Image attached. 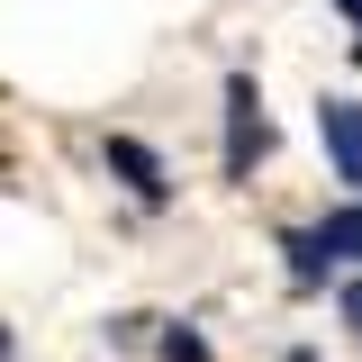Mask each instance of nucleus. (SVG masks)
I'll list each match as a JSON object with an SVG mask.
<instances>
[{
	"label": "nucleus",
	"mask_w": 362,
	"mask_h": 362,
	"mask_svg": "<svg viewBox=\"0 0 362 362\" xmlns=\"http://www.w3.org/2000/svg\"><path fill=\"white\" fill-rule=\"evenodd\" d=\"M317 136H326L335 173L362 190V100H326V109H317Z\"/></svg>",
	"instance_id": "obj_3"
},
{
	"label": "nucleus",
	"mask_w": 362,
	"mask_h": 362,
	"mask_svg": "<svg viewBox=\"0 0 362 362\" xmlns=\"http://www.w3.org/2000/svg\"><path fill=\"white\" fill-rule=\"evenodd\" d=\"M290 362H317V354H308V344H299V354H290Z\"/></svg>",
	"instance_id": "obj_7"
},
{
	"label": "nucleus",
	"mask_w": 362,
	"mask_h": 362,
	"mask_svg": "<svg viewBox=\"0 0 362 362\" xmlns=\"http://www.w3.org/2000/svg\"><path fill=\"white\" fill-rule=\"evenodd\" d=\"M335 9H344V18H362V0H335Z\"/></svg>",
	"instance_id": "obj_6"
},
{
	"label": "nucleus",
	"mask_w": 362,
	"mask_h": 362,
	"mask_svg": "<svg viewBox=\"0 0 362 362\" xmlns=\"http://www.w3.org/2000/svg\"><path fill=\"white\" fill-rule=\"evenodd\" d=\"M109 173L127 181L145 209H163V199H173V181H163V154H154V145H136V136H109Z\"/></svg>",
	"instance_id": "obj_2"
},
{
	"label": "nucleus",
	"mask_w": 362,
	"mask_h": 362,
	"mask_svg": "<svg viewBox=\"0 0 362 362\" xmlns=\"http://www.w3.org/2000/svg\"><path fill=\"white\" fill-rule=\"evenodd\" d=\"M272 154V127H263V90H254V73H235L226 82V173L245 181L254 163Z\"/></svg>",
	"instance_id": "obj_1"
},
{
	"label": "nucleus",
	"mask_w": 362,
	"mask_h": 362,
	"mask_svg": "<svg viewBox=\"0 0 362 362\" xmlns=\"http://www.w3.org/2000/svg\"><path fill=\"white\" fill-rule=\"evenodd\" d=\"M0 362H9V335H0Z\"/></svg>",
	"instance_id": "obj_8"
},
{
	"label": "nucleus",
	"mask_w": 362,
	"mask_h": 362,
	"mask_svg": "<svg viewBox=\"0 0 362 362\" xmlns=\"http://www.w3.org/2000/svg\"><path fill=\"white\" fill-rule=\"evenodd\" d=\"M344 326H354V335H362V272H354V281H344Z\"/></svg>",
	"instance_id": "obj_5"
},
{
	"label": "nucleus",
	"mask_w": 362,
	"mask_h": 362,
	"mask_svg": "<svg viewBox=\"0 0 362 362\" xmlns=\"http://www.w3.org/2000/svg\"><path fill=\"white\" fill-rule=\"evenodd\" d=\"M354 54H362V37H354Z\"/></svg>",
	"instance_id": "obj_9"
},
{
	"label": "nucleus",
	"mask_w": 362,
	"mask_h": 362,
	"mask_svg": "<svg viewBox=\"0 0 362 362\" xmlns=\"http://www.w3.org/2000/svg\"><path fill=\"white\" fill-rule=\"evenodd\" d=\"M163 362H209V344H199L190 326H173V335H163Z\"/></svg>",
	"instance_id": "obj_4"
}]
</instances>
